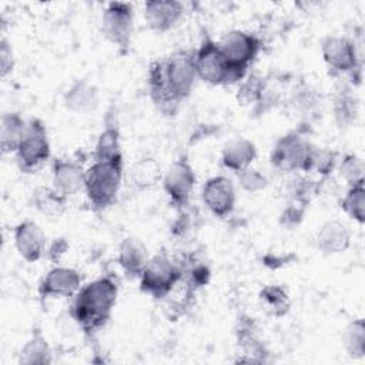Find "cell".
Wrapping results in <instances>:
<instances>
[{
	"mask_svg": "<svg viewBox=\"0 0 365 365\" xmlns=\"http://www.w3.org/2000/svg\"><path fill=\"white\" fill-rule=\"evenodd\" d=\"M198 78L194 53L177 51L157 60L148 70V90L154 104L165 114H174Z\"/></svg>",
	"mask_w": 365,
	"mask_h": 365,
	"instance_id": "cell-1",
	"label": "cell"
},
{
	"mask_svg": "<svg viewBox=\"0 0 365 365\" xmlns=\"http://www.w3.org/2000/svg\"><path fill=\"white\" fill-rule=\"evenodd\" d=\"M117 282L104 275L84 285L76 294L71 305V315L87 334L98 331L111 317L117 299Z\"/></svg>",
	"mask_w": 365,
	"mask_h": 365,
	"instance_id": "cell-2",
	"label": "cell"
},
{
	"mask_svg": "<svg viewBox=\"0 0 365 365\" xmlns=\"http://www.w3.org/2000/svg\"><path fill=\"white\" fill-rule=\"evenodd\" d=\"M123 177V161H97L86 171L84 190L90 202L103 210L115 201Z\"/></svg>",
	"mask_w": 365,
	"mask_h": 365,
	"instance_id": "cell-3",
	"label": "cell"
},
{
	"mask_svg": "<svg viewBox=\"0 0 365 365\" xmlns=\"http://www.w3.org/2000/svg\"><path fill=\"white\" fill-rule=\"evenodd\" d=\"M194 64L198 78L212 86L232 84L242 80L245 76V71L232 68L228 64L218 47V43L211 38H205L194 53Z\"/></svg>",
	"mask_w": 365,
	"mask_h": 365,
	"instance_id": "cell-4",
	"label": "cell"
},
{
	"mask_svg": "<svg viewBox=\"0 0 365 365\" xmlns=\"http://www.w3.org/2000/svg\"><path fill=\"white\" fill-rule=\"evenodd\" d=\"M181 278L182 268L165 254H157L145 264L140 275V287L154 298H164Z\"/></svg>",
	"mask_w": 365,
	"mask_h": 365,
	"instance_id": "cell-5",
	"label": "cell"
},
{
	"mask_svg": "<svg viewBox=\"0 0 365 365\" xmlns=\"http://www.w3.org/2000/svg\"><path fill=\"white\" fill-rule=\"evenodd\" d=\"M314 150L315 147L302 134L292 131L277 141L271 163L282 171H311Z\"/></svg>",
	"mask_w": 365,
	"mask_h": 365,
	"instance_id": "cell-6",
	"label": "cell"
},
{
	"mask_svg": "<svg viewBox=\"0 0 365 365\" xmlns=\"http://www.w3.org/2000/svg\"><path fill=\"white\" fill-rule=\"evenodd\" d=\"M16 155L20 168L24 171H31L48 160L50 143L46 127L38 118L27 121Z\"/></svg>",
	"mask_w": 365,
	"mask_h": 365,
	"instance_id": "cell-7",
	"label": "cell"
},
{
	"mask_svg": "<svg viewBox=\"0 0 365 365\" xmlns=\"http://www.w3.org/2000/svg\"><path fill=\"white\" fill-rule=\"evenodd\" d=\"M218 47L232 68L247 73L248 66L257 57L261 43L259 40L242 30H231L218 41Z\"/></svg>",
	"mask_w": 365,
	"mask_h": 365,
	"instance_id": "cell-8",
	"label": "cell"
},
{
	"mask_svg": "<svg viewBox=\"0 0 365 365\" xmlns=\"http://www.w3.org/2000/svg\"><path fill=\"white\" fill-rule=\"evenodd\" d=\"M103 33L117 47L127 50L133 33V9L128 3L113 1L103 13Z\"/></svg>",
	"mask_w": 365,
	"mask_h": 365,
	"instance_id": "cell-9",
	"label": "cell"
},
{
	"mask_svg": "<svg viewBox=\"0 0 365 365\" xmlns=\"http://www.w3.org/2000/svg\"><path fill=\"white\" fill-rule=\"evenodd\" d=\"M195 184V174L185 158L174 161L163 177V187L175 207L188 204Z\"/></svg>",
	"mask_w": 365,
	"mask_h": 365,
	"instance_id": "cell-10",
	"label": "cell"
},
{
	"mask_svg": "<svg viewBox=\"0 0 365 365\" xmlns=\"http://www.w3.org/2000/svg\"><path fill=\"white\" fill-rule=\"evenodd\" d=\"M322 57L329 68L336 73H348L354 76L358 66V54L355 43L346 37L329 36L322 43Z\"/></svg>",
	"mask_w": 365,
	"mask_h": 365,
	"instance_id": "cell-11",
	"label": "cell"
},
{
	"mask_svg": "<svg viewBox=\"0 0 365 365\" xmlns=\"http://www.w3.org/2000/svg\"><path fill=\"white\" fill-rule=\"evenodd\" d=\"M202 201L214 215L227 217L235 205L234 184L224 175L210 178L202 188Z\"/></svg>",
	"mask_w": 365,
	"mask_h": 365,
	"instance_id": "cell-12",
	"label": "cell"
},
{
	"mask_svg": "<svg viewBox=\"0 0 365 365\" xmlns=\"http://www.w3.org/2000/svg\"><path fill=\"white\" fill-rule=\"evenodd\" d=\"M80 274L67 267H56L47 272L40 284V294L47 297H71L80 289Z\"/></svg>",
	"mask_w": 365,
	"mask_h": 365,
	"instance_id": "cell-13",
	"label": "cell"
},
{
	"mask_svg": "<svg viewBox=\"0 0 365 365\" xmlns=\"http://www.w3.org/2000/svg\"><path fill=\"white\" fill-rule=\"evenodd\" d=\"M14 244L19 254L29 262L41 258L46 251V235L33 221L20 222L14 230Z\"/></svg>",
	"mask_w": 365,
	"mask_h": 365,
	"instance_id": "cell-14",
	"label": "cell"
},
{
	"mask_svg": "<svg viewBox=\"0 0 365 365\" xmlns=\"http://www.w3.org/2000/svg\"><path fill=\"white\" fill-rule=\"evenodd\" d=\"M182 14L184 6L180 1H147L144 4L145 21L155 31L173 29L181 20Z\"/></svg>",
	"mask_w": 365,
	"mask_h": 365,
	"instance_id": "cell-15",
	"label": "cell"
},
{
	"mask_svg": "<svg viewBox=\"0 0 365 365\" xmlns=\"http://www.w3.org/2000/svg\"><path fill=\"white\" fill-rule=\"evenodd\" d=\"M86 171L81 165L70 160H56L53 164V184L63 195L68 197L77 194L84 188Z\"/></svg>",
	"mask_w": 365,
	"mask_h": 365,
	"instance_id": "cell-16",
	"label": "cell"
},
{
	"mask_svg": "<svg viewBox=\"0 0 365 365\" xmlns=\"http://www.w3.org/2000/svg\"><path fill=\"white\" fill-rule=\"evenodd\" d=\"M317 248L324 254L344 252L351 242V234L346 225L339 221L325 222L317 232Z\"/></svg>",
	"mask_w": 365,
	"mask_h": 365,
	"instance_id": "cell-17",
	"label": "cell"
},
{
	"mask_svg": "<svg viewBox=\"0 0 365 365\" xmlns=\"http://www.w3.org/2000/svg\"><path fill=\"white\" fill-rule=\"evenodd\" d=\"M148 259V251L138 238H125L120 244L118 264L128 277H140Z\"/></svg>",
	"mask_w": 365,
	"mask_h": 365,
	"instance_id": "cell-18",
	"label": "cell"
},
{
	"mask_svg": "<svg viewBox=\"0 0 365 365\" xmlns=\"http://www.w3.org/2000/svg\"><path fill=\"white\" fill-rule=\"evenodd\" d=\"M64 104L73 113H90L98 106V91L88 81L78 80L64 94Z\"/></svg>",
	"mask_w": 365,
	"mask_h": 365,
	"instance_id": "cell-19",
	"label": "cell"
},
{
	"mask_svg": "<svg viewBox=\"0 0 365 365\" xmlns=\"http://www.w3.org/2000/svg\"><path fill=\"white\" fill-rule=\"evenodd\" d=\"M255 155H257V148L254 143H251L247 138H235L224 147L221 161L224 167L238 173L250 167Z\"/></svg>",
	"mask_w": 365,
	"mask_h": 365,
	"instance_id": "cell-20",
	"label": "cell"
},
{
	"mask_svg": "<svg viewBox=\"0 0 365 365\" xmlns=\"http://www.w3.org/2000/svg\"><path fill=\"white\" fill-rule=\"evenodd\" d=\"M26 124L27 121H24L21 115L17 113L3 114L0 125V144L3 153H16L23 137Z\"/></svg>",
	"mask_w": 365,
	"mask_h": 365,
	"instance_id": "cell-21",
	"label": "cell"
},
{
	"mask_svg": "<svg viewBox=\"0 0 365 365\" xmlns=\"http://www.w3.org/2000/svg\"><path fill=\"white\" fill-rule=\"evenodd\" d=\"M94 158L97 161H123L120 134L114 124H108L100 134Z\"/></svg>",
	"mask_w": 365,
	"mask_h": 365,
	"instance_id": "cell-22",
	"label": "cell"
},
{
	"mask_svg": "<svg viewBox=\"0 0 365 365\" xmlns=\"http://www.w3.org/2000/svg\"><path fill=\"white\" fill-rule=\"evenodd\" d=\"M33 202L38 211L48 217H57L63 212L66 205V195L58 192L54 187H38L33 192Z\"/></svg>",
	"mask_w": 365,
	"mask_h": 365,
	"instance_id": "cell-23",
	"label": "cell"
},
{
	"mask_svg": "<svg viewBox=\"0 0 365 365\" xmlns=\"http://www.w3.org/2000/svg\"><path fill=\"white\" fill-rule=\"evenodd\" d=\"M131 181L138 188H150L161 180V168L153 158H143L130 171Z\"/></svg>",
	"mask_w": 365,
	"mask_h": 365,
	"instance_id": "cell-24",
	"label": "cell"
},
{
	"mask_svg": "<svg viewBox=\"0 0 365 365\" xmlns=\"http://www.w3.org/2000/svg\"><path fill=\"white\" fill-rule=\"evenodd\" d=\"M51 351L41 334H34L20 352V364H50Z\"/></svg>",
	"mask_w": 365,
	"mask_h": 365,
	"instance_id": "cell-25",
	"label": "cell"
},
{
	"mask_svg": "<svg viewBox=\"0 0 365 365\" xmlns=\"http://www.w3.org/2000/svg\"><path fill=\"white\" fill-rule=\"evenodd\" d=\"M351 91L349 87L341 86L334 98L335 117L341 125H348L356 114V100Z\"/></svg>",
	"mask_w": 365,
	"mask_h": 365,
	"instance_id": "cell-26",
	"label": "cell"
},
{
	"mask_svg": "<svg viewBox=\"0 0 365 365\" xmlns=\"http://www.w3.org/2000/svg\"><path fill=\"white\" fill-rule=\"evenodd\" d=\"M342 210L359 224L365 220V190L364 184L349 187L348 192L341 201Z\"/></svg>",
	"mask_w": 365,
	"mask_h": 365,
	"instance_id": "cell-27",
	"label": "cell"
},
{
	"mask_svg": "<svg viewBox=\"0 0 365 365\" xmlns=\"http://www.w3.org/2000/svg\"><path fill=\"white\" fill-rule=\"evenodd\" d=\"M259 298H261L262 304L267 307V309H269L271 314H274V315H282L288 311V307H289L288 295H287L285 289L281 288L279 285L265 287L261 291Z\"/></svg>",
	"mask_w": 365,
	"mask_h": 365,
	"instance_id": "cell-28",
	"label": "cell"
},
{
	"mask_svg": "<svg viewBox=\"0 0 365 365\" xmlns=\"http://www.w3.org/2000/svg\"><path fill=\"white\" fill-rule=\"evenodd\" d=\"M364 160L355 154L345 155L339 164V174L349 184V187L364 184Z\"/></svg>",
	"mask_w": 365,
	"mask_h": 365,
	"instance_id": "cell-29",
	"label": "cell"
},
{
	"mask_svg": "<svg viewBox=\"0 0 365 365\" xmlns=\"http://www.w3.org/2000/svg\"><path fill=\"white\" fill-rule=\"evenodd\" d=\"M345 346L352 356H362L365 351V327L362 319L349 324L345 332Z\"/></svg>",
	"mask_w": 365,
	"mask_h": 365,
	"instance_id": "cell-30",
	"label": "cell"
},
{
	"mask_svg": "<svg viewBox=\"0 0 365 365\" xmlns=\"http://www.w3.org/2000/svg\"><path fill=\"white\" fill-rule=\"evenodd\" d=\"M267 86L262 77L251 74L245 81L241 83L238 88V100L244 104L250 103H259Z\"/></svg>",
	"mask_w": 365,
	"mask_h": 365,
	"instance_id": "cell-31",
	"label": "cell"
},
{
	"mask_svg": "<svg viewBox=\"0 0 365 365\" xmlns=\"http://www.w3.org/2000/svg\"><path fill=\"white\" fill-rule=\"evenodd\" d=\"M237 177H238L240 185L245 191H250V192L261 191L262 188L267 187V182H268L267 177L262 173H259L258 170L251 168V167H247V168L238 171Z\"/></svg>",
	"mask_w": 365,
	"mask_h": 365,
	"instance_id": "cell-32",
	"label": "cell"
},
{
	"mask_svg": "<svg viewBox=\"0 0 365 365\" xmlns=\"http://www.w3.org/2000/svg\"><path fill=\"white\" fill-rule=\"evenodd\" d=\"M336 164V154L331 150H314L311 170H315L321 175L329 174Z\"/></svg>",
	"mask_w": 365,
	"mask_h": 365,
	"instance_id": "cell-33",
	"label": "cell"
},
{
	"mask_svg": "<svg viewBox=\"0 0 365 365\" xmlns=\"http://www.w3.org/2000/svg\"><path fill=\"white\" fill-rule=\"evenodd\" d=\"M0 67L3 77L13 70V53L9 43L4 38L0 41Z\"/></svg>",
	"mask_w": 365,
	"mask_h": 365,
	"instance_id": "cell-34",
	"label": "cell"
}]
</instances>
